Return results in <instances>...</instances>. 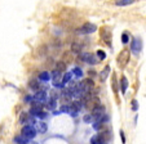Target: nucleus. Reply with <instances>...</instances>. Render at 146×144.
<instances>
[{
    "label": "nucleus",
    "mask_w": 146,
    "mask_h": 144,
    "mask_svg": "<svg viewBox=\"0 0 146 144\" xmlns=\"http://www.w3.org/2000/svg\"><path fill=\"white\" fill-rule=\"evenodd\" d=\"M22 135L26 136L27 139H34V138L36 136V130H35V128H34V126H31V125L23 126V129H22Z\"/></svg>",
    "instance_id": "f257e3e1"
},
{
    "label": "nucleus",
    "mask_w": 146,
    "mask_h": 144,
    "mask_svg": "<svg viewBox=\"0 0 146 144\" xmlns=\"http://www.w3.org/2000/svg\"><path fill=\"white\" fill-rule=\"evenodd\" d=\"M141 49H142V41L140 37H135L132 40V45H131V50L133 54H140Z\"/></svg>",
    "instance_id": "f03ea898"
},
{
    "label": "nucleus",
    "mask_w": 146,
    "mask_h": 144,
    "mask_svg": "<svg viewBox=\"0 0 146 144\" xmlns=\"http://www.w3.org/2000/svg\"><path fill=\"white\" fill-rule=\"evenodd\" d=\"M97 30V27L93 25V23H86V25H83L80 28H78L76 32L78 34H92Z\"/></svg>",
    "instance_id": "7ed1b4c3"
},
{
    "label": "nucleus",
    "mask_w": 146,
    "mask_h": 144,
    "mask_svg": "<svg viewBox=\"0 0 146 144\" xmlns=\"http://www.w3.org/2000/svg\"><path fill=\"white\" fill-rule=\"evenodd\" d=\"M128 59H129V52H128V50H121L118 57V64L123 68L124 66L128 63Z\"/></svg>",
    "instance_id": "20e7f679"
},
{
    "label": "nucleus",
    "mask_w": 146,
    "mask_h": 144,
    "mask_svg": "<svg viewBox=\"0 0 146 144\" xmlns=\"http://www.w3.org/2000/svg\"><path fill=\"white\" fill-rule=\"evenodd\" d=\"M80 59L83 62L89 63V64H97V62H98V59L93 54H91V53H82L80 54Z\"/></svg>",
    "instance_id": "39448f33"
},
{
    "label": "nucleus",
    "mask_w": 146,
    "mask_h": 144,
    "mask_svg": "<svg viewBox=\"0 0 146 144\" xmlns=\"http://www.w3.org/2000/svg\"><path fill=\"white\" fill-rule=\"evenodd\" d=\"M101 36L102 39L108 43V45H110V41H111V34H110V28L109 27H104L101 30Z\"/></svg>",
    "instance_id": "423d86ee"
},
{
    "label": "nucleus",
    "mask_w": 146,
    "mask_h": 144,
    "mask_svg": "<svg viewBox=\"0 0 146 144\" xmlns=\"http://www.w3.org/2000/svg\"><path fill=\"white\" fill-rule=\"evenodd\" d=\"M34 99L39 103H43V102L47 101V93L44 90H39V91H36V95L34 97Z\"/></svg>",
    "instance_id": "0eeeda50"
},
{
    "label": "nucleus",
    "mask_w": 146,
    "mask_h": 144,
    "mask_svg": "<svg viewBox=\"0 0 146 144\" xmlns=\"http://www.w3.org/2000/svg\"><path fill=\"white\" fill-rule=\"evenodd\" d=\"M41 108H43L41 103H34V104H31L30 114H33V116H38V113H40V112H41Z\"/></svg>",
    "instance_id": "6e6552de"
},
{
    "label": "nucleus",
    "mask_w": 146,
    "mask_h": 144,
    "mask_svg": "<svg viewBox=\"0 0 146 144\" xmlns=\"http://www.w3.org/2000/svg\"><path fill=\"white\" fill-rule=\"evenodd\" d=\"M127 87H128V79L125 76H123L121 80H120V90H121L123 94L127 91Z\"/></svg>",
    "instance_id": "1a4fd4ad"
},
{
    "label": "nucleus",
    "mask_w": 146,
    "mask_h": 144,
    "mask_svg": "<svg viewBox=\"0 0 146 144\" xmlns=\"http://www.w3.org/2000/svg\"><path fill=\"white\" fill-rule=\"evenodd\" d=\"M133 3H135V0H115V5L118 7H125Z\"/></svg>",
    "instance_id": "9d476101"
},
{
    "label": "nucleus",
    "mask_w": 146,
    "mask_h": 144,
    "mask_svg": "<svg viewBox=\"0 0 146 144\" xmlns=\"http://www.w3.org/2000/svg\"><path fill=\"white\" fill-rule=\"evenodd\" d=\"M49 79H50V75L47 71H43V72L39 75V80H41V81H49Z\"/></svg>",
    "instance_id": "9b49d317"
},
{
    "label": "nucleus",
    "mask_w": 146,
    "mask_h": 144,
    "mask_svg": "<svg viewBox=\"0 0 146 144\" xmlns=\"http://www.w3.org/2000/svg\"><path fill=\"white\" fill-rule=\"evenodd\" d=\"M14 141H16L17 144H27L29 143V139L26 138V136H16V139H14Z\"/></svg>",
    "instance_id": "f8f14e48"
},
{
    "label": "nucleus",
    "mask_w": 146,
    "mask_h": 144,
    "mask_svg": "<svg viewBox=\"0 0 146 144\" xmlns=\"http://www.w3.org/2000/svg\"><path fill=\"white\" fill-rule=\"evenodd\" d=\"M109 72H110V67H109V66H106L105 70H104V71L101 72V80H102V81H105V80L108 79Z\"/></svg>",
    "instance_id": "ddd939ff"
},
{
    "label": "nucleus",
    "mask_w": 146,
    "mask_h": 144,
    "mask_svg": "<svg viewBox=\"0 0 146 144\" xmlns=\"http://www.w3.org/2000/svg\"><path fill=\"white\" fill-rule=\"evenodd\" d=\"M104 141L101 140V138H100V135H94L91 138V144H102Z\"/></svg>",
    "instance_id": "4468645a"
},
{
    "label": "nucleus",
    "mask_w": 146,
    "mask_h": 144,
    "mask_svg": "<svg viewBox=\"0 0 146 144\" xmlns=\"http://www.w3.org/2000/svg\"><path fill=\"white\" fill-rule=\"evenodd\" d=\"M38 130H39V133L44 134L45 131H47V125H45L44 122H40V124H38Z\"/></svg>",
    "instance_id": "2eb2a0df"
},
{
    "label": "nucleus",
    "mask_w": 146,
    "mask_h": 144,
    "mask_svg": "<svg viewBox=\"0 0 146 144\" xmlns=\"http://www.w3.org/2000/svg\"><path fill=\"white\" fill-rule=\"evenodd\" d=\"M30 87H33V89L36 90V91H39V90H40V87H39V82L36 81V80H31V81H30Z\"/></svg>",
    "instance_id": "dca6fc26"
},
{
    "label": "nucleus",
    "mask_w": 146,
    "mask_h": 144,
    "mask_svg": "<svg viewBox=\"0 0 146 144\" xmlns=\"http://www.w3.org/2000/svg\"><path fill=\"white\" fill-rule=\"evenodd\" d=\"M71 50H72V52H75V53H80V50H82V46H80L78 43H74L71 45Z\"/></svg>",
    "instance_id": "f3484780"
},
{
    "label": "nucleus",
    "mask_w": 146,
    "mask_h": 144,
    "mask_svg": "<svg viewBox=\"0 0 146 144\" xmlns=\"http://www.w3.org/2000/svg\"><path fill=\"white\" fill-rule=\"evenodd\" d=\"M72 72L75 74V76H76V77H82L83 76V71L80 70L79 67H74V68H72Z\"/></svg>",
    "instance_id": "a211bd4d"
},
{
    "label": "nucleus",
    "mask_w": 146,
    "mask_h": 144,
    "mask_svg": "<svg viewBox=\"0 0 146 144\" xmlns=\"http://www.w3.org/2000/svg\"><path fill=\"white\" fill-rule=\"evenodd\" d=\"M128 40H129V36H128V32H123L121 35V43L123 44H127Z\"/></svg>",
    "instance_id": "6ab92c4d"
},
{
    "label": "nucleus",
    "mask_w": 146,
    "mask_h": 144,
    "mask_svg": "<svg viewBox=\"0 0 146 144\" xmlns=\"http://www.w3.org/2000/svg\"><path fill=\"white\" fill-rule=\"evenodd\" d=\"M48 108H49V109H54V108H56V98H52V99L49 101Z\"/></svg>",
    "instance_id": "aec40b11"
},
{
    "label": "nucleus",
    "mask_w": 146,
    "mask_h": 144,
    "mask_svg": "<svg viewBox=\"0 0 146 144\" xmlns=\"http://www.w3.org/2000/svg\"><path fill=\"white\" fill-rule=\"evenodd\" d=\"M97 55H98V59H105L106 58V53L104 50H98L97 52Z\"/></svg>",
    "instance_id": "412c9836"
},
{
    "label": "nucleus",
    "mask_w": 146,
    "mask_h": 144,
    "mask_svg": "<svg viewBox=\"0 0 146 144\" xmlns=\"http://www.w3.org/2000/svg\"><path fill=\"white\" fill-rule=\"evenodd\" d=\"M70 79H71V74H65L64 75V84H66V82H69L70 81Z\"/></svg>",
    "instance_id": "4be33fe9"
},
{
    "label": "nucleus",
    "mask_w": 146,
    "mask_h": 144,
    "mask_svg": "<svg viewBox=\"0 0 146 144\" xmlns=\"http://www.w3.org/2000/svg\"><path fill=\"white\" fill-rule=\"evenodd\" d=\"M65 68H66V66H65V63L64 62H60L57 64V68H56V70H58V71H64Z\"/></svg>",
    "instance_id": "5701e85b"
},
{
    "label": "nucleus",
    "mask_w": 146,
    "mask_h": 144,
    "mask_svg": "<svg viewBox=\"0 0 146 144\" xmlns=\"http://www.w3.org/2000/svg\"><path fill=\"white\" fill-rule=\"evenodd\" d=\"M84 121H86V122H93L92 114H86V116H84Z\"/></svg>",
    "instance_id": "b1692460"
},
{
    "label": "nucleus",
    "mask_w": 146,
    "mask_h": 144,
    "mask_svg": "<svg viewBox=\"0 0 146 144\" xmlns=\"http://www.w3.org/2000/svg\"><path fill=\"white\" fill-rule=\"evenodd\" d=\"M116 87H118V84H116V79H115V75H114V77H113V89H114V91H118V89H116Z\"/></svg>",
    "instance_id": "393cba45"
},
{
    "label": "nucleus",
    "mask_w": 146,
    "mask_h": 144,
    "mask_svg": "<svg viewBox=\"0 0 146 144\" xmlns=\"http://www.w3.org/2000/svg\"><path fill=\"white\" fill-rule=\"evenodd\" d=\"M38 117H39V118H45V117H47V113L41 111L40 113H38Z\"/></svg>",
    "instance_id": "a878e982"
},
{
    "label": "nucleus",
    "mask_w": 146,
    "mask_h": 144,
    "mask_svg": "<svg viewBox=\"0 0 146 144\" xmlns=\"http://www.w3.org/2000/svg\"><path fill=\"white\" fill-rule=\"evenodd\" d=\"M132 106H133L132 108L135 109V111H137V108H138V106H137V101H133V102H132Z\"/></svg>",
    "instance_id": "bb28decb"
},
{
    "label": "nucleus",
    "mask_w": 146,
    "mask_h": 144,
    "mask_svg": "<svg viewBox=\"0 0 146 144\" xmlns=\"http://www.w3.org/2000/svg\"><path fill=\"white\" fill-rule=\"evenodd\" d=\"M120 136H121V141H123V143H125V136H124V133L121 130H120Z\"/></svg>",
    "instance_id": "cd10ccee"
},
{
    "label": "nucleus",
    "mask_w": 146,
    "mask_h": 144,
    "mask_svg": "<svg viewBox=\"0 0 146 144\" xmlns=\"http://www.w3.org/2000/svg\"><path fill=\"white\" fill-rule=\"evenodd\" d=\"M102 144H104V143H102Z\"/></svg>",
    "instance_id": "c85d7f7f"
}]
</instances>
